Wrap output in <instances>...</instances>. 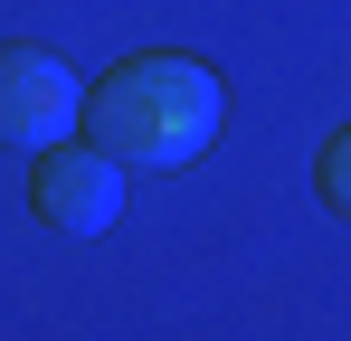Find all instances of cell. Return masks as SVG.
<instances>
[{
  "mask_svg": "<svg viewBox=\"0 0 351 341\" xmlns=\"http://www.w3.org/2000/svg\"><path fill=\"white\" fill-rule=\"evenodd\" d=\"M86 142L95 152H114L123 170H171V162H199L209 142H219V76L199 66V57H123L114 76L86 95Z\"/></svg>",
  "mask_w": 351,
  "mask_h": 341,
  "instance_id": "cell-1",
  "label": "cell"
},
{
  "mask_svg": "<svg viewBox=\"0 0 351 341\" xmlns=\"http://www.w3.org/2000/svg\"><path fill=\"white\" fill-rule=\"evenodd\" d=\"M76 114H86V86L66 76V57L29 48V38H0V142H10V152L66 142Z\"/></svg>",
  "mask_w": 351,
  "mask_h": 341,
  "instance_id": "cell-2",
  "label": "cell"
},
{
  "mask_svg": "<svg viewBox=\"0 0 351 341\" xmlns=\"http://www.w3.org/2000/svg\"><path fill=\"white\" fill-rule=\"evenodd\" d=\"M29 209L38 227H58V237H95V227L123 209V162L114 152H95V142H48V152H29Z\"/></svg>",
  "mask_w": 351,
  "mask_h": 341,
  "instance_id": "cell-3",
  "label": "cell"
},
{
  "mask_svg": "<svg viewBox=\"0 0 351 341\" xmlns=\"http://www.w3.org/2000/svg\"><path fill=\"white\" fill-rule=\"evenodd\" d=\"M313 190H323V209H342V218H351V123L323 142V162H313Z\"/></svg>",
  "mask_w": 351,
  "mask_h": 341,
  "instance_id": "cell-4",
  "label": "cell"
}]
</instances>
